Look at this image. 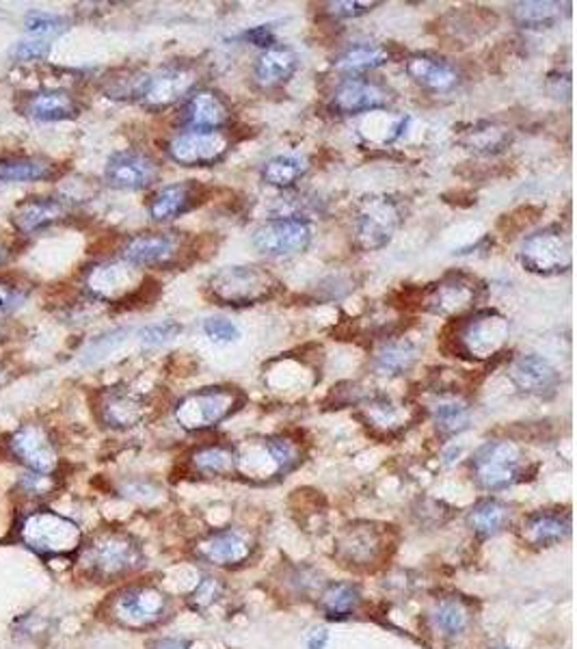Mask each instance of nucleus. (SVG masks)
<instances>
[{
  "mask_svg": "<svg viewBox=\"0 0 577 649\" xmlns=\"http://www.w3.org/2000/svg\"><path fill=\"white\" fill-rule=\"evenodd\" d=\"M84 576L95 582H115L136 574L145 565L139 539L120 528H102L79 550Z\"/></svg>",
  "mask_w": 577,
  "mask_h": 649,
  "instance_id": "obj_1",
  "label": "nucleus"
},
{
  "mask_svg": "<svg viewBox=\"0 0 577 649\" xmlns=\"http://www.w3.org/2000/svg\"><path fill=\"white\" fill-rule=\"evenodd\" d=\"M510 323L508 318L492 310V307H476L458 318L444 334V351L453 357L469 359V362H485L492 359L508 345Z\"/></svg>",
  "mask_w": 577,
  "mask_h": 649,
  "instance_id": "obj_2",
  "label": "nucleus"
},
{
  "mask_svg": "<svg viewBox=\"0 0 577 649\" xmlns=\"http://www.w3.org/2000/svg\"><path fill=\"white\" fill-rule=\"evenodd\" d=\"M282 282L255 264H230L214 271L206 282L207 297L227 307L271 302L282 293Z\"/></svg>",
  "mask_w": 577,
  "mask_h": 649,
  "instance_id": "obj_3",
  "label": "nucleus"
},
{
  "mask_svg": "<svg viewBox=\"0 0 577 649\" xmlns=\"http://www.w3.org/2000/svg\"><path fill=\"white\" fill-rule=\"evenodd\" d=\"M247 405V394L236 386H207L182 396L173 409L184 432L200 433L219 427Z\"/></svg>",
  "mask_w": 577,
  "mask_h": 649,
  "instance_id": "obj_4",
  "label": "nucleus"
},
{
  "mask_svg": "<svg viewBox=\"0 0 577 649\" xmlns=\"http://www.w3.org/2000/svg\"><path fill=\"white\" fill-rule=\"evenodd\" d=\"M301 448L284 435H266L236 446V475L251 480H273L301 466Z\"/></svg>",
  "mask_w": 577,
  "mask_h": 649,
  "instance_id": "obj_5",
  "label": "nucleus"
},
{
  "mask_svg": "<svg viewBox=\"0 0 577 649\" xmlns=\"http://www.w3.org/2000/svg\"><path fill=\"white\" fill-rule=\"evenodd\" d=\"M20 541L42 559L72 557L83 546V530L77 521L43 509L22 519Z\"/></svg>",
  "mask_w": 577,
  "mask_h": 649,
  "instance_id": "obj_6",
  "label": "nucleus"
},
{
  "mask_svg": "<svg viewBox=\"0 0 577 649\" xmlns=\"http://www.w3.org/2000/svg\"><path fill=\"white\" fill-rule=\"evenodd\" d=\"M109 617L125 630L143 632L171 617V598L154 585H130L111 598Z\"/></svg>",
  "mask_w": 577,
  "mask_h": 649,
  "instance_id": "obj_7",
  "label": "nucleus"
},
{
  "mask_svg": "<svg viewBox=\"0 0 577 649\" xmlns=\"http://www.w3.org/2000/svg\"><path fill=\"white\" fill-rule=\"evenodd\" d=\"M405 221V211L392 195H368L360 202L353 221L355 245L362 252L387 247Z\"/></svg>",
  "mask_w": 577,
  "mask_h": 649,
  "instance_id": "obj_8",
  "label": "nucleus"
},
{
  "mask_svg": "<svg viewBox=\"0 0 577 649\" xmlns=\"http://www.w3.org/2000/svg\"><path fill=\"white\" fill-rule=\"evenodd\" d=\"M474 480L487 491H502L522 480L526 470L524 450L508 439L485 442L469 462Z\"/></svg>",
  "mask_w": 577,
  "mask_h": 649,
  "instance_id": "obj_9",
  "label": "nucleus"
},
{
  "mask_svg": "<svg viewBox=\"0 0 577 649\" xmlns=\"http://www.w3.org/2000/svg\"><path fill=\"white\" fill-rule=\"evenodd\" d=\"M389 533L392 526L376 521L348 524L335 539V557L351 569H374L387 559V548H394Z\"/></svg>",
  "mask_w": 577,
  "mask_h": 649,
  "instance_id": "obj_10",
  "label": "nucleus"
},
{
  "mask_svg": "<svg viewBox=\"0 0 577 649\" xmlns=\"http://www.w3.org/2000/svg\"><path fill=\"white\" fill-rule=\"evenodd\" d=\"M200 83V72L193 63H166L156 72L141 74L134 100L150 111H165L184 102Z\"/></svg>",
  "mask_w": 577,
  "mask_h": 649,
  "instance_id": "obj_11",
  "label": "nucleus"
},
{
  "mask_svg": "<svg viewBox=\"0 0 577 649\" xmlns=\"http://www.w3.org/2000/svg\"><path fill=\"white\" fill-rule=\"evenodd\" d=\"M519 262L528 273L543 277L567 273L574 266L569 232L560 225H549L528 234L519 247Z\"/></svg>",
  "mask_w": 577,
  "mask_h": 649,
  "instance_id": "obj_12",
  "label": "nucleus"
},
{
  "mask_svg": "<svg viewBox=\"0 0 577 649\" xmlns=\"http://www.w3.org/2000/svg\"><path fill=\"white\" fill-rule=\"evenodd\" d=\"M193 252L191 239L178 230L141 232L122 250V260L136 268H173Z\"/></svg>",
  "mask_w": 577,
  "mask_h": 649,
  "instance_id": "obj_13",
  "label": "nucleus"
},
{
  "mask_svg": "<svg viewBox=\"0 0 577 649\" xmlns=\"http://www.w3.org/2000/svg\"><path fill=\"white\" fill-rule=\"evenodd\" d=\"M314 239L312 223L301 215H280L260 223L251 243L257 254L266 258H292L303 254Z\"/></svg>",
  "mask_w": 577,
  "mask_h": 649,
  "instance_id": "obj_14",
  "label": "nucleus"
},
{
  "mask_svg": "<svg viewBox=\"0 0 577 649\" xmlns=\"http://www.w3.org/2000/svg\"><path fill=\"white\" fill-rule=\"evenodd\" d=\"M483 295L485 284L476 275L465 271H453L426 288L422 297V307L444 318H458L476 310Z\"/></svg>",
  "mask_w": 577,
  "mask_h": 649,
  "instance_id": "obj_15",
  "label": "nucleus"
},
{
  "mask_svg": "<svg viewBox=\"0 0 577 649\" xmlns=\"http://www.w3.org/2000/svg\"><path fill=\"white\" fill-rule=\"evenodd\" d=\"M234 141L227 130H186L166 141V156L180 168H212L227 159Z\"/></svg>",
  "mask_w": 577,
  "mask_h": 649,
  "instance_id": "obj_16",
  "label": "nucleus"
},
{
  "mask_svg": "<svg viewBox=\"0 0 577 649\" xmlns=\"http://www.w3.org/2000/svg\"><path fill=\"white\" fill-rule=\"evenodd\" d=\"M394 95L387 87L371 77H346L333 89L330 111L340 118H353L389 109Z\"/></svg>",
  "mask_w": 577,
  "mask_h": 649,
  "instance_id": "obj_17",
  "label": "nucleus"
},
{
  "mask_svg": "<svg viewBox=\"0 0 577 649\" xmlns=\"http://www.w3.org/2000/svg\"><path fill=\"white\" fill-rule=\"evenodd\" d=\"M148 280H139L136 266L128 262H104L89 271L87 288L95 300L122 303L139 297L145 291Z\"/></svg>",
  "mask_w": 577,
  "mask_h": 649,
  "instance_id": "obj_18",
  "label": "nucleus"
},
{
  "mask_svg": "<svg viewBox=\"0 0 577 649\" xmlns=\"http://www.w3.org/2000/svg\"><path fill=\"white\" fill-rule=\"evenodd\" d=\"M11 455L36 475H52L59 464V450L50 432L42 425H22L9 439Z\"/></svg>",
  "mask_w": 577,
  "mask_h": 649,
  "instance_id": "obj_19",
  "label": "nucleus"
},
{
  "mask_svg": "<svg viewBox=\"0 0 577 649\" xmlns=\"http://www.w3.org/2000/svg\"><path fill=\"white\" fill-rule=\"evenodd\" d=\"M161 178V165L145 152H115L104 168V182L118 191H143Z\"/></svg>",
  "mask_w": 577,
  "mask_h": 649,
  "instance_id": "obj_20",
  "label": "nucleus"
},
{
  "mask_svg": "<svg viewBox=\"0 0 577 649\" xmlns=\"http://www.w3.org/2000/svg\"><path fill=\"white\" fill-rule=\"evenodd\" d=\"M180 120L186 130H230L234 113L221 91L198 87L184 100Z\"/></svg>",
  "mask_w": 577,
  "mask_h": 649,
  "instance_id": "obj_21",
  "label": "nucleus"
},
{
  "mask_svg": "<svg viewBox=\"0 0 577 649\" xmlns=\"http://www.w3.org/2000/svg\"><path fill=\"white\" fill-rule=\"evenodd\" d=\"M207 186L198 180L175 182L159 189L148 204V213L156 223H169L180 216L193 213L202 204H206Z\"/></svg>",
  "mask_w": 577,
  "mask_h": 649,
  "instance_id": "obj_22",
  "label": "nucleus"
},
{
  "mask_svg": "<svg viewBox=\"0 0 577 649\" xmlns=\"http://www.w3.org/2000/svg\"><path fill=\"white\" fill-rule=\"evenodd\" d=\"M508 379L522 394L536 398H551L563 382L558 368L535 353L515 357L508 366Z\"/></svg>",
  "mask_w": 577,
  "mask_h": 649,
  "instance_id": "obj_23",
  "label": "nucleus"
},
{
  "mask_svg": "<svg viewBox=\"0 0 577 649\" xmlns=\"http://www.w3.org/2000/svg\"><path fill=\"white\" fill-rule=\"evenodd\" d=\"M253 539L239 528L212 530L195 544V557L216 567H236L251 559Z\"/></svg>",
  "mask_w": 577,
  "mask_h": 649,
  "instance_id": "obj_24",
  "label": "nucleus"
},
{
  "mask_svg": "<svg viewBox=\"0 0 577 649\" xmlns=\"http://www.w3.org/2000/svg\"><path fill=\"white\" fill-rule=\"evenodd\" d=\"M405 72L415 85L433 91L448 93L460 83V74L448 59L433 52H413L405 59Z\"/></svg>",
  "mask_w": 577,
  "mask_h": 649,
  "instance_id": "obj_25",
  "label": "nucleus"
},
{
  "mask_svg": "<svg viewBox=\"0 0 577 649\" xmlns=\"http://www.w3.org/2000/svg\"><path fill=\"white\" fill-rule=\"evenodd\" d=\"M301 68V59L288 43L275 42L260 52L253 63V81L262 89L286 85Z\"/></svg>",
  "mask_w": 577,
  "mask_h": 649,
  "instance_id": "obj_26",
  "label": "nucleus"
},
{
  "mask_svg": "<svg viewBox=\"0 0 577 649\" xmlns=\"http://www.w3.org/2000/svg\"><path fill=\"white\" fill-rule=\"evenodd\" d=\"M357 418L371 429L374 435H383V437H392L405 432L407 423H409V409L401 403H396L389 396H371L360 400V412Z\"/></svg>",
  "mask_w": 577,
  "mask_h": 649,
  "instance_id": "obj_27",
  "label": "nucleus"
},
{
  "mask_svg": "<svg viewBox=\"0 0 577 649\" xmlns=\"http://www.w3.org/2000/svg\"><path fill=\"white\" fill-rule=\"evenodd\" d=\"M571 516L567 511L540 509L530 514L522 524V539L533 548H554L569 539Z\"/></svg>",
  "mask_w": 577,
  "mask_h": 649,
  "instance_id": "obj_28",
  "label": "nucleus"
},
{
  "mask_svg": "<svg viewBox=\"0 0 577 649\" xmlns=\"http://www.w3.org/2000/svg\"><path fill=\"white\" fill-rule=\"evenodd\" d=\"M100 418L111 429H132L145 418V400L125 388L107 389L100 398Z\"/></svg>",
  "mask_w": 577,
  "mask_h": 649,
  "instance_id": "obj_29",
  "label": "nucleus"
},
{
  "mask_svg": "<svg viewBox=\"0 0 577 649\" xmlns=\"http://www.w3.org/2000/svg\"><path fill=\"white\" fill-rule=\"evenodd\" d=\"M392 59L394 50L387 43H355L333 59V70L344 77H366L372 70L387 65Z\"/></svg>",
  "mask_w": 577,
  "mask_h": 649,
  "instance_id": "obj_30",
  "label": "nucleus"
},
{
  "mask_svg": "<svg viewBox=\"0 0 577 649\" xmlns=\"http://www.w3.org/2000/svg\"><path fill=\"white\" fill-rule=\"evenodd\" d=\"M22 111L38 122H63L77 118L81 107L65 89H42L27 95Z\"/></svg>",
  "mask_w": 577,
  "mask_h": 649,
  "instance_id": "obj_31",
  "label": "nucleus"
},
{
  "mask_svg": "<svg viewBox=\"0 0 577 649\" xmlns=\"http://www.w3.org/2000/svg\"><path fill=\"white\" fill-rule=\"evenodd\" d=\"M68 213H70L68 202L59 197H31L13 211V225L22 234H36L59 223Z\"/></svg>",
  "mask_w": 577,
  "mask_h": 649,
  "instance_id": "obj_32",
  "label": "nucleus"
},
{
  "mask_svg": "<svg viewBox=\"0 0 577 649\" xmlns=\"http://www.w3.org/2000/svg\"><path fill=\"white\" fill-rule=\"evenodd\" d=\"M513 141V132L499 122H478L458 134V143L480 156H494L504 152Z\"/></svg>",
  "mask_w": 577,
  "mask_h": 649,
  "instance_id": "obj_33",
  "label": "nucleus"
},
{
  "mask_svg": "<svg viewBox=\"0 0 577 649\" xmlns=\"http://www.w3.org/2000/svg\"><path fill=\"white\" fill-rule=\"evenodd\" d=\"M310 159L303 154H277L262 165L260 178L266 186L288 191L310 173Z\"/></svg>",
  "mask_w": 577,
  "mask_h": 649,
  "instance_id": "obj_34",
  "label": "nucleus"
},
{
  "mask_svg": "<svg viewBox=\"0 0 577 649\" xmlns=\"http://www.w3.org/2000/svg\"><path fill=\"white\" fill-rule=\"evenodd\" d=\"M419 348L412 341H387L374 353L372 366L378 375L401 377L417 364Z\"/></svg>",
  "mask_w": 577,
  "mask_h": 649,
  "instance_id": "obj_35",
  "label": "nucleus"
},
{
  "mask_svg": "<svg viewBox=\"0 0 577 649\" xmlns=\"http://www.w3.org/2000/svg\"><path fill=\"white\" fill-rule=\"evenodd\" d=\"M191 468L198 475H236V446L232 444H207L198 446L189 457Z\"/></svg>",
  "mask_w": 577,
  "mask_h": 649,
  "instance_id": "obj_36",
  "label": "nucleus"
},
{
  "mask_svg": "<svg viewBox=\"0 0 577 649\" xmlns=\"http://www.w3.org/2000/svg\"><path fill=\"white\" fill-rule=\"evenodd\" d=\"M465 521L474 535H478L480 539H489L506 528V524L510 521V511L504 503L495 498H483L469 509Z\"/></svg>",
  "mask_w": 577,
  "mask_h": 649,
  "instance_id": "obj_37",
  "label": "nucleus"
},
{
  "mask_svg": "<svg viewBox=\"0 0 577 649\" xmlns=\"http://www.w3.org/2000/svg\"><path fill=\"white\" fill-rule=\"evenodd\" d=\"M431 621L439 635L456 639L469 628L472 612L460 598H442L431 610Z\"/></svg>",
  "mask_w": 577,
  "mask_h": 649,
  "instance_id": "obj_38",
  "label": "nucleus"
},
{
  "mask_svg": "<svg viewBox=\"0 0 577 649\" xmlns=\"http://www.w3.org/2000/svg\"><path fill=\"white\" fill-rule=\"evenodd\" d=\"M567 4L560 2H540V0H528V2H515L510 7V18L522 29H549L563 20V13Z\"/></svg>",
  "mask_w": 577,
  "mask_h": 649,
  "instance_id": "obj_39",
  "label": "nucleus"
},
{
  "mask_svg": "<svg viewBox=\"0 0 577 649\" xmlns=\"http://www.w3.org/2000/svg\"><path fill=\"white\" fill-rule=\"evenodd\" d=\"M362 605V591L355 582H331L321 594V608L330 619H348Z\"/></svg>",
  "mask_w": 577,
  "mask_h": 649,
  "instance_id": "obj_40",
  "label": "nucleus"
},
{
  "mask_svg": "<svg viewBox=\"0 0 577 649\" xmlns=\"http://www.w3.org/2000/svg\"><path fill=\"white\" fill-rule=\"evenodd\" d=\"M433 420H435V429L442 437H454L469 427L472 412L465 400L453 396V398L439 400L433 407Z\"/></svg>",
  "mask_w": 577,
  "mask_h": 649,
  "instance_id": "obj_41",
  "label": "nucleus"
},
{
  "mask_svg": "<svg viewBox=\"0 0 577 649\" xmlns=\"http://www.w3.org/2000/svg\"><path fill=\"white\" fill-rule=\"evenodd\" d=\"M57 175V165L43 159H13L0 163V182H45Z\"/></svg>",
  "mask_w": 577,
  "mask_h": 649,
  "instance_id": "obj_42",
  "label": "nucleus"
},
{
  "mask_svg": "<svg viewBox=\"0 0 577 649\" xmlns=\"http://www.w3.org/2000/svg\"><path fill=\"white\" fill-rule=\"evenodd\" d=\"M24 27L27 31L33 36V38H40V40H54L59 36H63L68 29H70V20L63 18V16H52V13H43V11H31L24 20Z\"/></svg>",
  "mask_w": 577,
  "mask_h": 649,
  "instance_id": "obj_43",
  "label": "nucleus"
},
{
  "mask_svg": "<svg viewBox=\"0 0 577 649\" xmlns=\"http://www.w3.org/2000/svg\"><path fill=\"white\" fill-rule=\"evenodd\" d=\"M204 334L214 345H232L243 338L241 327L223 316H210L204 321Z\"/></svg>",
  "mask_w": 577,
  "mask_h": 649,
  "instance_id": "obj_44",
  "label": "nucleus"
},
{
  "mask_svg": "<svg viewBox=\"0 0 577 649\" xmlns=\"http://www.w3.org/2000/svg\"><path fill=\"white\" fill-rule=\"evenodd\" d=\"M180 334H182V325L180 323H175V321H163V323H154V325L143 327L139 332V338H141V345L148 346V348H156V346L171 343Z\"/></svg>",
  "mask_w": 577,
  "mask_h": 649,
  "instance_id": "obj_45",
  "label": "nucleus"
},
{
  "mask_svg": "<svg viewBox=\"0 0 577 649\" xmlns=\"http://www.w3.org/2000/svg\"><path fill=\"white\" fill-rule=\"evenodd\" d=\"M325 13L335 20H353L362 18L374 11V7H381V2H360V0H337V2H325Z\"/></svg>",
  "mask_w": 577,
  "mask_h": 649,
  "instance_id": "obj_46",
  "label": "nucleus"
},
{
  "mask_svg": "<svg viewBox=\"0 0 577 649\" xmlns=\"http://www.w3.org/2000/svg\"><path fill=\"white\" fill-rule=\"evenodd\" d=\"M223 596V582L219 580V578H204L200 585H198V589L193 591V596H191V606L198 610H204L210 605H214L219 598Z\"/></svg>",
  "mask_w": 577,
  "mask_h": 649,
  "instance_id": "obj_47",
  "label": "nucleus"
},
{
  "mask_svg": "<svg viewBox=\"0 0 577 649\" xmlns=\"http://www.w3.org/2000/svg\"><path fill=\"white\" fill-rule=\"evenodd\" d=\"M48 52H50V42L40 40V38H33V40H24V42L16 43L11 48V59L22 61V63H29V61L45 59Z\"/></svg>",
  "mask_w": 577,
  "mask_h": 649,
  "instance_id": "obj_48",
  "label": "nucleus"
},
{
  "mask_svg": "<svg viewBox=\"0 0 577 649\" xmlns=\"http://www.w3.org/2000/svg\"><path fill=\"white\" fill-rule=\"evenodd\" d=\"M24 300H27V295L16 284L0 280V314H9V312L18 310Z\"/></svg>",
  "mask_w": 577,
  "mask_h": 649,
  "instance_id": "obj_49",
  "label": "nucleus"
},
{
  "mask_svg": "<svg viewBox=\"0 0 577 649\" xmlns=\"http://www.w3.org/2000/svg\"><path fill=\"white\" fill-rule=\"evenodd\" d=\"M241 38H243L245 42L253 43V45H260L262 50L275 43V36H273V29H271V24L255 27V29H251V31H245Z\"/></svg>",
  "mask_w": 577,
  "mask_h": 649,
  "instance_id": "obj_50",
  "label": "nucleus"
},
{
  "mask_svg": "<svg viewBox=\"0 0 577 649\" xmlns=\"http://www.w3.org/2000/svg\"><path fill=\"white\" fill-rule=\"evenodd\" d=\"M148 649H191V643L182 639H156L150 643Z\"/></svg>",
  "mask_w": 577,
  "mask_h": 649,
  "instance_id": "obj_51",
  "label": "nucleus"
},
{
  "mask_svg": "<svg viewBox=\"0 0 577 649\" xmlns=\"http://www.w3.org/2000/svg\"><path fill=\"white\" fill-rule=\"evenodd\" d=\"M330 643V635L327 630H314L307 639V649H325Z\"/></svg>",
  "mask_w": 577,
  "mask_h": 649,
  "instance_id": "obj_52",
  "label": "nucleus"
},
{
  "mask_svg": "<svg viewBox=\"0 0 577 649\" xmlns=\"http://www.w3.org/2000/svg\"><path fill=\"white\" fill-rule=\"evenodd\" d=\"M7 258H9V254H7V250L0 245V266L7 262Z\"/></svg>",
  "mask_w": 577,
  "mask_h": 649,
  "instance_id": "obj_53",
  "label": "nucleus"
},
{
  "mask_svg": "<svg viewBox=\"0 0 577 649\" xmlns=\"http://www.w3.org/2000/svg\"><path fill=\"white\" fill-rule=\"evenodd\" d=\"M487 649H510V648H504V646H495V648H487Z\"/></svg>",
  "mask_w": 577,
  "mask_h": 649,
  "instance_id": "obj_54",
  "label": "nucleus"
}]
</instances>
